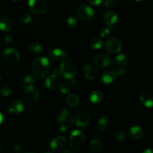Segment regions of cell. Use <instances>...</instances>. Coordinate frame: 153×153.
<instances>
[{"mask_svg": "<svg viewBox=\"0 0 153 153\" xmlns=\"http://www.w3.org/2000/svg\"><path fill=\"white\" fill-rule=\"evenodd\" d=\"M43 153H52V152H44Z\"/></svg>", "mask_w": 153, "mask_h": 153, "instance_id": "cell-48", "label": "cell"}, {"mask_svg": "<svg viewBox=\"0 0 153 153\" xmlns=\"http://www.w3.org/2000/svg\"><path fill=\"white\" fill-rule=\"evenodd\" d=\"M11 92H12L11 88H10L8 85H3V86L1 88V89H0V93H1V95L4 97L10 96V94H11Z\"/></svg>", "mask_w": 153, "mask_h": 153, "instance_id": "cell-32", "label": "cell"}, {"mask_svg": "<svg viewBox=\"0 0 153 153\" xmlns=\"http://www.w3.org/2000/svg\"><path fill=\"white\" fill-rule=\"evenodd\" d=\"M67 25H68L69 27H73L76 26V23H77V18L74 16V15H70L67 19Z\"/></svg>", "mask_w": 153, "mask_h": 153, "instance_id": "cell-33", "label": "cell"}, {"mask_svg": "<svg viewBox=\"0 0 153 153\" xmlns=\"http://www.w3.org/2000/svg\"><path fill=\"white\" fill-rule=\"evenodd\" d=\"M28 49L34 55H39L42 52V46L35 42H33L28 46Z\"/></svg>", "mask_w": 153, "mask_h": 153, "instance_id": "cell-27", "label": "cell"}, {"mask_svg": "<svg viewBox=\"0 0 153 153\" xmlns=\"http://www.w3.org/2000/svg\"><path fill=\"white\" fill-rule=\"evenodd\" d=\"M110 121L107 117H102L98 120V127L101 130H106L109 127Z\"/></svg>", "mask_w": 153, "mask_h": 153, "instance_id": "cell-25", "label": "cell"}, {"mask_svg": "<svg viewBox=\"0 0 153 153\" xmlns=\"http://www.w3.org/2000/svg\"><path fill=\"white\" fill-rule=\"evenodd\" d=\"M3 58L7 62L10 64L16 63L20 58L19 52L13 48H8L3 52Z\"/></svg>", "mask_w": 153, "mask_h": 153, "instance_id": "cell-8", "label": "cell"}, {"mask_svg": "<svg viewBox=\"0 0 153 153\" xmlns=\"http://www.w3.org/2000/svg\"><path fill=\"white\" fill-rule=\"evenodd\" d=\"M25 95L30 101H36L38 99L39 93L37 88H34V86H31L25 89Z\"/></svg>", "mask_w": 153, "mask_h": 153, "instance_id": "cell-20", "label": "cell"}, {"mask_svg": "<svg viewBox=\"0 0 153 153\" xmlns=\"http://www.w3.org/2000/svg\"><path fill=\"white\" fill-rule=\"evenodd\" d=\"M4 42H5L6 44H10L13 42L14 39H13V37L12 35H7L4 37Z\"/></svg>", "mask_w": 153, "mask_h": 153, "instance_id": "cell-37", "label": "cell"}, {"mask_svg": "<svg viewBox=\"0 0 153 153\" xmlns=\"http://www.w3.org/2000/svg\"><path fill=\"white\" fill-rule=\"evenodd\" d=\"M19 19L20 22L23 24H28V22H31V16L28 12H22L19 16Z\"/></svg>", "mask_w": 153, "mask_h": 153, "instance_id": "cell-29", "label": "cell"}, {"mask_svg": "<svg viewBox=\"0 0 153 153\" xmlns=\"http://www.w3.org/2000/svg\"><path fill=\"white\" fill-rule=\"evenodd\" d=\"M83 73L85 78L89 80H94L98 76V72H97V69L94 66L88 65V64L84 67Z\"/></svg>", "mask_w": 153, "mask_h": 153, "instance_id": "cell-18", "label": "cell"}, {"mask_svg": "<svg viewBox=\"0 0 153 153\" xmlns=\"http://www.w3.org/2000/svg\"><path fill=\"white\" fill-rule=\"evenodd\" d=\"M22 150H23V147H22V145L19 144V143L16 144L14 146V147H13V151H14L15 152H17V153L22 152Z\"/></svg>", "mask_w": 153, "mask_h": 153, "instance_id": "cell-38", "label": "cell"}, {"mask_svg": "<svg viewBox=\"0 0 153 153\" xmlns=\"http://www.w3.org/2000/svg\"><path fill=\"white\" fill-rule=\"evenodd\" d=\"M49 57L51 60L55 62H60V61H64L66 58L67 57V53L65 51L61 49L55 48L49 51Z\"/></svg>", "mask_w": 153, "mask_h": 153, "instance_id": "cell-10", "label": "cell"}, {"mask_svg": "<svg viewBox=\"0 0 153 153\" xmlns=\"http://www.w3.org/2000/svg\"><path fill=\"white\" fill-rule=\"evenodd\" d=\"M89 100L93 104H100L103 100V95L100 91H94L90 94Z\"/></svg>", "mask_w": 153, "mask_h": 153, "instance_id": "cell-22", "label": "cell"}, {"mask_svg": "<svg viewBox=\"0 0 153 153\" xmlns=\"http://www.w3.org/2000/svg\"><path fill=\"white\" fill-rule=\"evenodd\" d=\"M142 153H153V151L150 149H146L142 152Z\"/></svg>", "mask_w": 153, "mask_h": 153, "instance_id": "cell-41", "label": "cell"}, {"mask_svg": "<svg viewBox=\"0 0 153 153\" xmlns=\"http://www.w3.org/2000/svg\"><path fill=\"white\" fill-rule=\"evenodd\" d=\"M1 79H2V76H1V74L0 73V83H1Z\"/></svg>", "mask_w": 153, "mask_h": 153, "instance_id": "cell-46", "label": "cell"}, {"mask_svg": "<svg viewBox=\"0 0 153 153\" xmlns=\"http://www.w3.org/2000/svg\"><path fill=\"white\" fill-rule=\"evenodd\" d=\"M90 149L94 152H100L103 149L102 141L100 139H94L90 143Z\"/></svg>", "mask_w": 153, "mask_h": 153, "instance_id": "cell-23", "label": "cell"}, {"mask_svg": "<svg viewBox=\"0 0 153 153\" xmlns=\"http://www.w3.org/2000/svg\"><path fill=\"white\" fill-rule=\"evenodd\" d=\"M117 77V74L116 71H114L112 70H108L103 72L102 74L101 75L100 79L105 85H110L116 80Z\"/></svg>", "mask_w": 153, "mask_h": 153, "instance_id": "cell-15", "label": "cell"}, {"mask_svg": "<svg viewBox=\"0 0 153 153\" xmlns=\"http://www.w3.org/2000/svg\"><path fill=\"white\" fill-rule=\"evenodd\" d=\"M2 150H3V146L1 143H0V152H1Z\"/></svg>", "mask_w": 153, "mask_h": 153, "instance_id": "cell-44", "label": "cell"}, {"mask_svg": "<svg viewBox=\"0 0 153 153\" xmlns=\"http://www.w3.org/2000/svg\"><path fill=\"white\" fill-rule=\"evenodd\" d=\"M115 137L117 140H123L126 137V133L123 131H117L115 134Z\"/></svg>", "mask_w": 153, "mask_h": 153, "instance_id": "cell-35", "label": "cell"}, {"mask_svg": "<svg viewBox=\"0 0 153 153\" xmlns=\"http://www.w3.org/2000/svg\"><path fill=\"white\" fill-rule=\"evenodd\" d=\"M61 153H75L73 151L70 150V149H67V150H64L63 152H61Z\"/></svg>", "mask_w": 153, "mask_h": 153, "instance_id": "cell-42", "label": "cell"}, {"mask_svg": "<svg viewBox=\"0 0 153 153\" xmlns=\"http://www.w3.org/2000/svg\"><path fill=\"white\" fill-rule=\"evenodd\" d=\"M102 46V40L99 37H95L91 42V46L94 49H100Z\"/></svg>", "mask_w": 153, "mask_h": 153, "instance_id": "cell-30", "label": "cell"}, {"mask_svg": "<svg viewBox=\"0 0 153 153\" xmlns=\"http://www.w3.org/2000/svg\"><path fill=\"white\" fill-rule=\"evenodd\" d=\"M51 64L46 57L35 58L31 64V70L37 78H44L50 70Z\"/></svg>", "mask_w": 153, "mask_h": 153, "instance_id": "cell-1", "label": "cell"}, {"mask_svg": "<svg viewBox=\"0 0 153 153\" xmlns=\"http://www.w3.org/2000/svg\"><path fill=\"white\" fill-rule=\"evenodd\" d=\"M78 72L77 64L73 60L67 59L61 63L59 73L64 79H73Z\"/></svg>", "mask_w": 153, "mask_h": 153, "instance_id": "cell-3", "label": "cell"}, {"mask_svg": "<svg viewBox=\"0 0 153 153\" xmlns=\"http://www.w3.org/2000/svg\"><path fill=\"white\" fill-rule=\"evenodd\" d=\"M109 34H110V30H109L108 28H103V29L100 31V35H101L102 37H108Z\"/></svg>", "mask_w": 153, "mask_h": 153, "instance_id": "cell-36", "label": "cell"}, {"mask_svg": "<svg viewBox=\"0 0 153 153\" xmlns=\"http://www.w3.org/2000/svg\"><path fill=\"white\" fill-rule=\"evenodd\" d=\"M104 21L108 28H113L118 22V15L114 10H108L105 13L104 16Z\"/></svg>", "mask_w": 153, "mask_h": 153, "instance_id": "cell-13", "label": "cell"}, {"mask_svg": "<svg viewBox=\"0 0 153 153\" xmlns=\"http://www.w3.org/2000/svg\"><path fill=\"white\" fill-rule=\"evenodd\" d=\"M122 46L123 45L120 40L117 38H114V37L107 40L105 44V50L111 54L118 53L122 49Z\"/></svg>", "mask_w": 153, "mask_h": 153, "instance_id": "cell-7", "label": "cell"}, {"mask_svg": "<svg viewBox=\"0 0 153 153\" xmlns=\"http://www.w3.org/2000/svg\"><path fill=\"white\" fill-rule=\"evenodd\" d=\"M25 153H34V152H25Z\"/></svg>", "mask_w": 153, "mask_h": 153, "instance_id": "cell-47", "label": "cell"}, {"mask_svg": "<svg viewBox=\"0 0 153 153\" xmlns=\"http://www.w3.org/2000/svg\"><path fill=\"white\" fill-rule=\"evenodd\" d=\"M78 17L84 21H88L92 19L94 16V10L87 4H82L76 10Z\"/></svg>", "mask_w": 153, "mask_h": 153, "instance_id": "cell-6", "label": "cell"}, {"mask_svg": "<svg viewBox=\"0 0 153 153\" xmlns=\"http://www.w3.org/2000/svg\"><path fill=\"white\" fill-rule=\"evenodd\" d=\"M12 22L6 16H0V31L7 32L11 30Z\"/></svg>", "mask_w": 153, "mask_h": 153, "instance_id": "cell-21", "label": "cell"}, {"mask_svg": "<svg viewBox=\"0 0 153 153\" xmlns=\"http://www.w3.org/2000/svg\"><path fill=\"white\" fill-rule=\"evenodd\" d=\"M144 131L139 126H134L128 130V135L133 140H140L143 137Z\"/></svg>", "mask_w": 153, "mask_h": 153, "instance_id": "cell-17", "label": "cell"}, {"mask_svg": "<svg viewBox=\"0 0 153 153\" xmlns=\"http://www.w3.org/2000/svg\"><path fill=\"white\" fill-rule=\"evenodd\" d=\"M90 120H91L90 115L87 112L82 111L78 114L75 119V123L79 128H85L89 124Z\"/></svg>", "mask_w": 153, "mask_h": 153, "instance_id": "cell-14", "label": "cell"}, {"mask_svg": "<svg viewBox=\"0 0 153 153\" xmlns=\"http://www.w3.org/2000/svg\"><path fill=\"white\" fill-rule=\"evenodd\" d=\"M140 101L143 105L149 108L153 106V96L149 92L142 93L140 94Z\"/></svg>", "mask_w": 153, "mask_h": 153, "instance_id": "cell-19", "label": "cell"}, {"mask_svg": "<svg viewBox=\"0 0 153 153\" xmlns=\"http://www.w3.org/2000/svg\"><path fill=\"white\" fill-rule=\"evenodd\" d=\"M86 142V136L85 133L80 130H74L70 134L69 143L73 149H80L83 147Z\"/></svg>", "mask_w": 153, "mask_h": 153, "instance_id": "cell-4", "label": "cell"}, {"mask_svg": "<svg viewBox=\"0 0 153 153\" xmlns=\"http://www.w3.org/2000/svg\"><path fill=\"white\" fill-rule=\"evenodd\" d=\"M66 102H67V104L71 108H76L79 105V103H80V100L79 98L75 94H70L66 99Z\"/></svg>", "mask_w": 153, "mask_h": 153, "instance_id": "cell-24", "label": "cell"}, {"mask_svg": "<svg viewBox=\"0 0 153 153\" xmlns=\"http://www.w3.org/2000/svg\"><path fill=\"white\" fill-rule=\"evenodd\" d=\"M105 6L108 8H113L117 5V1L115 0H105L104 1Z\"/></svg>", "mask_w": 153, "mask_h": 153, "instance_id": "cell-34", "label": "cell"}, {"mask_svg": "<svg viewBox=\"0 0 153 153\" xmlns=\"http://www.w3.org/2000/svg\"><path fill=\"white\" fill-rule=\"evenodd\" d=\"M65 143L66 139L64 136H57L51 140L49 146L52 149L57 151L62 149L65 146Z\"/></svg>", "mask_w": 153, "mask_h": 153, "instance_id": "cell-16", "label": "cell"}, {"mask_svg": "<svg viewBox=\"0 0 153 153\" xmlns=\"http://www.w3.org/2000/svg\"><path fill=\"white\" fill-rule=\"evenodd\" d=\"M94 64L99 67L105 68V67H108L111 63V59L108 55L104 53L98 54L94 58Z\"/></svg>", "mask_w": 153, "mask_h": 153, "instance_id": "cell-11", "label": "cell"}, {"mask_svg": "<svg viewBox=\"0 0 153 153\" xmlns=\"http://www.w3.org/2000/svg\"><path fill=\"white\" fill-rule=\"evenodd\" d=\"M36 82L35 79H34V76H25V78L23 79V82H22V87H23L24 89H26L28 87H31L34 85V84Z\"/></svg>", "mask_w": 153, "mask_h": 153, "instance_id": "cell-26", "label": "cell"}, {"mask_svg": "<svg viewBox=\"0 0 153 153\" xmlns=\"http://www.w3.org/2000/svg\"><path fill=\"white\" fill-rule=\"evenodd\" d=\"M70 90H71V84L68 82L62 83L61 87H60V91L64 94H66L70 92Z\"/></svg>", "mask_w": 153, "mask_h": 153, "instance_id": "cell-31", "label": "cell"}, {"mask_svg": "<svg viewBox=\"0 0 153 153\" xmlns=\"http://www.w3.org/2000/svg\"><path fill=\"white\" fill-rule=\"evenodd\" d=\"M28 4L31 11L37 15L46 13L49 6L47 0H30Z\"/></svg>", "mask_w": 153, "mask_h": 153, "instance_id": "cell-5", "label": "cell"}, {"mask_svg": "<svg viewBox=\"0 0 153 153\" xmlns=\"http://www.w3.org/2000/svg\"><path fill=\"white\" fill-rule=\"evenodd\" d=\"M116 73L117 74V76H123L126 74V70L123 67H119V68L116 70Z\"/></svg>", "mask_w": 153, "mask_h": 153, "instance_id": "cell-39", "label": "cell"}, {"mask_svg": "<svg viewBox=\"0 0 153 153\" xmlns=\"http://www.w3.org/2000/svg\"><path fill=\"white\" fill-rule=\"evenodd\" d=\"M25 108V104L20 100H15L10 102L8 105V111L12 114H19L22 113Z\"/></svg>", "mask_w": 153, "mask_h": 153, "instance_id": "cell-12", "label": "cell"}, {"mask_svg": "<svg viewBox=\"0 0 153 153\" xmlns=\"http://www.w3.org/2000/svg\"><path fill=\"white\" fill-rule=\"evenodd\" d=\"M150 5H151V7L153 8V0H151L150 1Z\"/></svg>", "mask_w": 153, "mask_h": 153, "instance_id": "cell-45", "label": "cell"}, {"mask_svg": "<svg viewBox=\"0 0 153 153\" xmlns=\"http://www.w3.org/2000/svg\"><path fill=\"white\" fill-rule=\"evenodd\" d=\"M115 62L119 66H126L128 62V59L126 55L123 54H120L115 58Z\"/></svg>", "mask_w": 153, "mask_h": 153, "instance_id": "cell-28", "label": "cell"}, {"mask_svg": "<svg viewBox=\"0 0 153 153\" xmlns=\"http://www.w3.org/2000/svg\"><path fill=\"white\" fill-rule=\"evenodd\" d=\"M45 85L46 88L51 91H55L59 88L61 85V79H60L59 76L55 73L54 74L51 75L48 78H46V81H45Z\"/></svg>", "mask_w": 153, "mask_h": 153, "instance_id": "cell-9", "label": "cell"}, {"mask_svg": "<svg viewBox=\"0 0 153 153\" xmlns=\"http://www.w3.org/2000/svg\"><path fill=\"white\" fill-rule=\"evenodd\" d=\"M88 2L93 6H99L102 4L101 0H91V1H88Z\"/></svg>", "mask_w": 153, "mask_h": 153, "instance_id": "cell-40", "label": "cell"}, {"mask_svg": "<svg viewBox=\"0 0 153 153\" xmlns=\"http://www.w3.org/2000/svg\"><path fill=\"white\" fill-rule=\"evenodd\" d=\"M74 122V117L67 108H63L57 117V123L59 126V130L62 133L70 131Z\"/></svg>", "mask_w": 153, "mask_h": 153, "instance_id": "cell-2", "label": "cell"}, {"mask_svg": "<svg viewBox=\"0 0 153 153\" xmlns=\"http://www.w3.org/2000/svg\"><path fill=\"white\" fill-rule=\"evenodd\" d=\"M2 122H3V115L0 112V126H1V124L2 123Z\"/></svg>", "mask_w": 153, "mask_h": 153, "instance_id": "cell-43", "label": "cell"}]
</instances>
